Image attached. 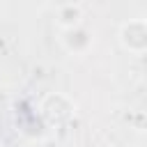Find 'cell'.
Wrapping results in <instances>:
<instances>
[{"instance_id": "1", "label": "cell", "mask_w": 147, "mask_h": 147, "mask_svg": "<svg viewBox=\"0 0 147 147\" xmlns=\"http://www.w3.org/2000/svg\"><path fill=\"white\" fill-rule=\"evenodd\" d=\"M119 39L124 44V48L129 51H136V41H140V51L147 48V25L142 21H133V23H126L119 32Z\"/></svg>"}]
</instances>
